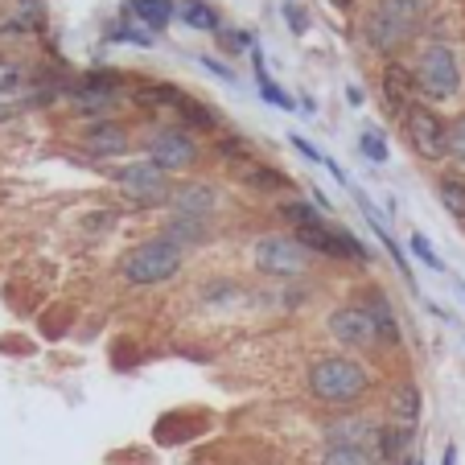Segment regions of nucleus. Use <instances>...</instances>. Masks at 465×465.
Returning a JSON list of instances; mask_svg holds the SVG:
<instances>
[{"mask_svg": "<svg viewBox=\"0 0 465 465\" xmlns=\"http://www.w3.org/2000/svg\"><path fill=\"white\" fill-rule=\"evenodd\" d=\"M305 387L317 404L351 412L354 404H362L375 387V375L367 371V362H359L354 354H317L305 371Z\"/></svg>", "mask_w": 465, "mask_h": 465, "instance_id": "obj_1", "label": "nucleus"}, {"mask_svg": "<svg viewBox=\"0 0 465 465\" xmlns=\"http://www.w3.org/2000/svg\"><path fill=\"white\" fill-rule=\"evenodd\" d=\"M424 13H429V0H375V9L362 21V37L375 54H395L420 34Z\"/></svg>", "mask_w": 465, "mask_h": 465, "instance_id": "obj_2", "label": "nucleus"}, {"mask_svg": "<svg viewBox=\"0 0 465 465\" xmlns=\"http://www.w3.org/2000/svg\"><path fill=\"white\" fill-rule=\"evenodd\" d=\"M185 263V252L169 235H153L144 243H136L132 252H124L120 276L132 289H153V284H169Z\"/></svg>", "mask_w": 465, "mask_h": 465, "instance_id": "obj_3", "label": "nucleus"}, {"mask_svg": "<svg viewBox=\"0 0 465 465\" xmlns=\"http://www.w3.org/2000/svg\"><path fill=\"white\" fill-rule=\"evenodd\" d=\"M252 263L260 276H272V281H297L309 272L313 252L301 243L297 235H260L252 243Z\"/></svg>", "mask_w": 465, "mask_h": 465, "instance_id": "obj_4", "label": "nucleus"}, {"mask_svg": "<svg viewBox=\"0 0 465 465\" xmlns=\"http://www.w3.org/2000/svg\"><path fill=\"white\" fill-rule=\"evenodd\" d=\"M112 182L120 185V193L128 198L132 206H141V211H153V206H169L173 198V177L165 173L161 165H153L149 157L144 161H132V165H120L112 173Z\"/></svg>", "mask_w": 465, "mask_h": 465, "instance_id": "obj_5", "label": "nucleus"}, {"mask_svg": "<svg viewBox=\"0 0 465 465\" xmlns=\"http://www.w3.org/2000/svg\"><path fill=\"white\" fill-rule=\"evenodd\" d=\"M412 74H416V91L429 95L432 104H445V99H453L457 91H461V66H457L453 50H449L445 42L424 45Z\"/></svg>", "mask_w": 465, "mask_h": 465, "instance_id": "obj_6", "label": "nucleus"}, {"mask_svg": "<svg viewBox=\"0 0 465 465\" xmlns=\"http://www.w3.org/2000/svg\"><path fill=\"white\" fill-rule=\"evenodd\" d=\"M144 153H149L153 165H161L165 173H182V169H190L193 161H198V136H193L190 128H182V124H169V128H157L144 141Z\"/></svg>", "mask_w": 465, "mask_h": 465, "instance_id": "obj_7", "label": "nucleus"}, {"mask_svg": "<svg viewBox=\"0 0 465 465\" xmlns=\"http://www.w3.org/2000/svg\"><path fill=\"white\" fill-rule=\"evenodd\" d=\"M325 330H330V338H334L338 346H346V351H375V346H383L362 301H354V305H338L334 313L325 317Z\"/></svg>", "mask_w": 465, "mask_h": 465, "instance_id": "obj_8", "label": "nucleus"}, {"mask_svg": "<svg viewBox=\"0 0 465 465\" xmlns=\"http://www.w3.org/2000/svg\"><path fill=\"white\" fill-rule=\"evenodd\" d=\"M66 104L79 115H87V120H107V112H115V104H120V74L115 71L87 74L79 87L66 91Z\"/></svg>", "mask_w": 465, "mask_h": 465, "instance_id": "obj_9", "label": "nucleus"}, {"mask_svg": "<svg viewBox=\"0 0 465 465\" xmlns=\"http://www.w3.org/2000/svg\"><path fill=\"white\" fill-rule=\"evenodd\" d=\"M379 432H383V424L351 408V412L330 416L322 437H325V449H375L379 453Z\"/></svg>", "mask_w": 465, "mask_h": 465, "instance_id": "obj_10", "label": "nucleus"}, {"mask_svg": "<svg viewBox=\"0 0 465 465\" xmlns=\"http://www.w3.org/2000/svg\"><path fill=\"white\" fill-rule=\"evenodd\" d=\"M404 132H408V141H412V149L420 153L424 161H440L449 157V124L440 120L432 107L416 104L412 112L404 115Z\"/></svg>", "mask_w": 465, "mask_h": 465, "instance_id": "obj_11", "label": "nucleus"}, {"mask_svg": "<svg viewBox=\"0 0 465 465\" xmlns=\"http://www.w3.org/2000/svg\"><path fill=\"white\" fill-rule=\"evenodd\" d=\"M214 211H219V190L211 182H185L173 190L169 198V214L173 219H203L214 223Z\"/></svg>", "mask_w": 465, "mask_h": 465, "instance_id": "obj_12", "label": "nucleus"}, {"mask_svg": "<svg viewBox=\"0 0 465 465\" xmlns=\"http://www.w3.org/2000/svg\"><path fill=\"white\" fill-rule=\"evenodd\" d=\"M83 144H87L91 157H120V153H128V128L115 120H95L87 124V132H83Z\"/></svg>", "mask_w": 465, "mask_h": 465, "instance_id": "obj_13", "label": "nucleus"}, {"mask_svg": "<svg viewBox=\"0 0 465 465\" xmlns=\"http://www.w3.org/2000/svg\"><path fill=\"white\" fill-rule=\"evenodd\" d=\"M362 305H367L371 322H375V330H379V342H383V346H400V342H404V330H400L395 305L387 301L383 289H367V292H362Z\"/></svg>", "mask_w": 465, "mask_h": 465, "instance_id": "obj_14", "label": "nucleus"}, {"mask_svg": "<svg viewBox=\"0 0 465 465\" xmlns=\"http://www.w3.org/2000/svg\"><path fill=\"white\" fill-rule=\"evenodd\" d=\"M383 99H387V107H391V115L404 120L416 107V74H408L400 62H391L383 71Z\"/></svg>", "mask_w": 465, "mask_h": 465, "instance_id": "obj_15", "label": "nucleus"}, {"mask_svg": "<svg viewBox=\"0 0 465 465\" xmlns=\"http://www.w3.org/2000/svg\"><path fill=\"white\" fill-rule=\"evenodd\" d=\"M173 17H177L173 0H128V5H124V21H132V25L144 29V34H161Z\"/></svg>", "mask_w": 465, "mask_h": 465, "instance_id": "obj_16", "label": "nucleus"}, {"mask_svg": "<svg viewBox=\"0 0 465 465\" xmlns=\"http://www.w3.org/2000/svg\"><path fill=\"white\" fill-rule=\"evenodd\" d=\"M387 412H391V424H404V429H416L424 412V400H420V387L416 383H395L391 387V400H387Z\"/></svg>", "mask_w": 465, "mask_h": 465, "instance_id": "obj_17", "label": "nucleus"}, {"mask_svg": "<svg viewBox=\"0 0 465 465\" xmlns=\"http://www.w3.org/2000/svg\"><path fill=\"white\" fill-rule=\"evenodd\" d=\"M412 445H416V429H404V424H383V432H379V461L383 465H395L404 461V457H412Z\"/></svg>", "mask_w": 465, "mask_h": 465, "instance_id": "obj_18", "label": "nucleus"}, {"mask_svg": "<svg viewBox=\"0 0 465 465\" xmlns=\"http://www.w3.org/2000/svg\"><path fill=\"white\" fill-rule=\"evenodd\" d=\"M161 235H169L177 247H203V243H211V235H214V223H203V219H173L169 214L165 219V231Z\"/></svg>", "mask_w": 465, "mask_h": 465, "instance_id": "obj_19", "label": "nucleus"}, {"mask_svg": "<svg viewBox=\"0 0 465 465\" xmlns=\"http://www.w3.org/2000/svg\"><path fill=\"white\" fill-rule=\"evenodd\" d=\"M185 91H177V87H169V83H141V87L132 91V104L136 107H144V112H153V107H182L185 104Z\"/></svg>", "mask_w": 465, "mask_h": 465, "instance_id": "obj_20", "label": "nucleus"}, {"mask_svg": "<svg viewBox=\"0 0 465 465\" xmlns=\"http://www.w3.org/2000/svg\"><path fill=\"white\" fill-rule=\"evenodd\" d=\"M252 66H255V91H260L263 104L281 107V112H292V107H297V99H292L289 91L276 87V79L268 74V62H263V54H260V50H252Z\"/></svg>", "mask_w": 465, "mask_h": 465, "instance_id": "obj_21", "label": "nucleus"}, {"mask_svg": "<svg viewBox=\"0 0 465 465\" xmlns=\"http://www.w3.org/2000/svg\"><path fill=\"white\" fill-rule=\"evenodd\" d=\"M359 206H362V211H367L371 231H375V239L387 247V255H391V260H395V268H400V276H404V284H408V289H416V276H412V263L404 260V247H400L391 235H387V227H383V223H379V214L371 211V203H367V198H362V193H359Z\"/></svg>", "mask_w": 465, "mask_h": 465, "instance_id": "obj_22", "label": "nucleus"}, {"mask_svg": "<svg viewBox=\"0 0 465 465\" xmlns=\"http://www.w3.org/2000/svg\"><path fill=\"white\" fill-rule=\"evenodd\" d=\"M276 214L289 223L292 235H297V231H305V227H322V223H325L322 206H317V203H305V198H289V203H281V206H276Z\"/></svg>", "mask_w": 465, "mask_h": 465, "instance_id": "obj_23", "label": "nucleus"}, {"mask_svg": "<svg viewBox=\"0 0 465 465\" xmlns=\"http://www.w3.org/2000/svg\"><path fill=\"white\" fill-rule=\"evenodd\" d=\"M177 17H182L190 29H203V34H219L223 29V17L206 5V0H182V5H177Z\"/></svg>", "mask_w": 465, "mask_h": 465, "instance_id": "obj_24", "label": "nucleus"}, {"mask_svg": "<svg viewBox=\"0 0 465 465\" xmlns=\"http://www.w3.org/2000/svg\"><path fill=\"white\" fill-rule=\"evenodd\" d=\"M437 198L453 219L465 223V177L461 173H440L437 177Z\"/></svg>", "mask_w": 465, "mask_h": 465, "instance_id": "obj_25", "label": "nucleus"}, {"mask_svg": "<svg viewBox=\"0 0 465 465\" xmlns=\"http://www.w3.org/2000/svg\"><path fill=\"white\" fill-rule=\"evenodd\" d=\"M239 173H243V182L255 185V190H289V185H292L284 173H276V169H268V165H255L252 157L239 165Z\"/></svg>", "mask_w": 465, "mask_h": 465, "instance_id": "obj_26", "label": "nucleus"}, {"mask_svg": "<svg viewBox=\"0 0 465 465\" xmlns=\"http://www.w3.org/2000/svg\"><path fill=\"white\" fill-rule=\"evenodd\" d=\"M317 465H383L375 449H322Z\"/></svg>", "mask_w": 465, "mask_h": 465, "instance_id": "obj_27", "label": "nucleus"}, {"mask_svg": "<svg viewBox=\"0 0 465 465\" xmlns=\"http://www.w3.org/2000/svg\"><path fill=\"white\" fill-rule=\"evenodd\" d=\"M177 112H182V120L190 124V128H203V132L219 128V115H214L206 104H198V99H185V104L177 107Z\"/></svg>", "mask_w": 465, "mask_h": 465, "instance_id": "obj_28", "label": "nucleus"}, {"mask_svg": "<svg viewBox=\"0 0 465 465\" xmlns=\"http://www.w3.org/2000/svg\"><path fill=\"white\" fill-rule=\"evenodd\" d=\"M359 153L367 161H375V165H387V157H391V153H387V141H383V132H362L359 136Z\"/></svg>", "mask_w": 465, "mask_h": 465, "instance_id": "obj_29", "label": "nucleus"}, {"mask_svg": "<svg viewBox=\"0 0 465 465\" xmlns=\"http://www.w3.org/2000/svg\"><path fill=\"white\" fill-rule=\"evenodd\" d=\"M408 247H412V255H416L420 263H429L432 272H445V260H440V255L432 252V243H429L424 235H412V239H408Z\"/></svg>", "mask_w": 465, "mask_h": 465, "instance_id": "obj_30", "label": "nucleus"}, {"mask_svg": "<svg viewBox=\"0 0 465 465\" xmlns=\"http://www.w3.org/2000/svg\"><path fill=\"white\" fill-rule=\"evenodd\" d=\"M235 297H239V284L235 281H214V284H206V289H203L206 305H227V301H235Z\"/></svg>", "mask_w": 465, "mask_h": 465, "instance_id": "obj_31", "label": "nucleus"}, {"mask_svg": "<svg viewBox=\"0 0 465 465\" xmlns=\"http://www.w3.org/2000/svg\"><path fill=\"white\" fill-rule=\"evenodd\" d=\"M449 157H453L457 165H465V115H457V120L449 124Z\"/></svg>", "mask_w": 465, "mask_h": 465, "instance_id": "obj_32", "label": "nucleus"}, {"mask_svg": "<svg viewBox=\"0 0 465 465\" xmlns=\"http://www.w3.org/2000/svg\"><path fill=\"white\" fill-rule=\"evenodd\" d=\"M112 37H115V42H132V45H153V34L136 29L132 21H128V25H115V29H112Z\"/></svg>", "mask_w": 465, "mask_h": 465, "instance_id": "obj_33", "label": "nucleus"}, {"mask_svg": "<svg viewBox=\"0 0 465 465\" xmlns=\"http://www.w3.org/2000/svg\"><path fill=\"white\" fill-rule=\"evenodd\" d=\"M223 42H227V54H247L252 50V34H247V29H227Z\"/></svg>", "mask_w": 465, "mask_h": 465, "instance_id": "obj_34", "label": "nucleus"}, {"mask_svg": "<svg viewBox=\"0 0 465 465\" xmlns=\"http://www.w3.org/2000/svg\"><path fill=\"white\" fill-rule=\"evenodd\" d=\"M17 87H21V71L13 62L0 58V95H9V91H17Z\"/></svg>", "mask_w": 465, "mask_h": 465, "instance_id": "obj_35", "label": "nucleus"}, {"mask_svg": "<svg viewBox=\"0 0 465 465\" xmlns=\"http://www.w3.org/2000/svg\"><path fill=\"white\" fill-rule=\"evenodd\" d=\"M284 21H289L292 34H305V29H309V17H305V9H301L297 0H289V5H284Z\"/></svg>", "mask_w": 465, "mask_h": 465, "instance_id": "obj_36", "label": "nucleus"}, {"mask_svg": "<svg viewBox=\"0 0 465 465\" xmlns=\"http://www.w3.org/2000/svg\"><path fill=\"white\" fill-rule=\"evenodd\" d=\"M289 144H292V149L301 153V157H309V161H317V165H325V157H322V153L313 149V144L305 141V136H297V132H289Z\"/></svg>", "mask_w": 465, "mask_h": 465, "instance_id": "obj_37", "label": "nucleus"}, {"mask_svg": "<svg viewBox=\"0 0 465 465\" xmlns=\"http://www.w3.org/2000/svg\"><path fill=\"white\" fill-rule=\"evenodd\" d=\"M203 66H206V71H214L219 79H235V74H231L227 66H223V62H214V58H203Z\"/></svg>", "mask_w": 465, "mask_h": 465, "instance_id": "obj_38", "label": "nucleus"}, {"mask_svg": "<svg viewBox=\"0 0 465 465\" xmlns=\"http://www.w3.org/2000/svg\"><path fill=\"white\" fill-rule=\"evenodd\" d=\"M440 465H457V445H445V453H440Z\"/></svg>", "mask_w": 465, "mask_h": 465, "instance_id": "obj_39", "label": "nucleus"}, {"mask_svg": "<svg viewBox=\"0 0 465 465\" xmlns=\"http://www.w3.org/2000/svg\"><path fill=\"white\" fill-rule=\"evenodd\" d=\"M346 104L359 107V104H362V91H359V87H346Z\"/></svg>", "mask_w": 465, "mask_h": 465, "instance_id": "obj_40", "label": "nucleus"}, {"mask_svg": "<svg viewBox=\"0 0 465 465\" xmlns=\"http://www.w3.org/2000/svg\"><path fill=\"white\" fill-rule=\"evenodd\" d=\"M13 112H17V107H13V104H0V120H9Z\"/></svg>", "mask_w": 465, "mask_h": 465, "instance_id": "obj_41", "label": "nucleus"}, {"mask_svg": "<svg viewBox=\"0 0 465 465\" xmlns=\"http://www.w3.org/2000/svg\"><path fill=\"white\" fill-rule=\"evenodd\" d=\"M330 5H334V9H351L354 0H330Z\"/></svg>", "mask_w": 465, "mask_h": 465, "instance_id": "obj_42", "label": "nucleus"}, {"mask_svg": "<svg viewBox=\"0 0 465 465\" xmlns=\"http://www.w3.org/2000/svg\"><path fill=\"white\" fill-rule=\"evenodd\" d=\"M395 465H420V457L412 453V457H404V461H395Z\"/></svg>", "mask_w": 465, "mask_h": 465, "instance_id": "obj_43", "label": "nucleus"}, {"mask_svg": "<svg viewBox=\"0 0 465 465\" xmlns=\"http://www.w3.org/2000/svg\"><path fill=\"white\" fill-rule=\"evenodd\" d=\"M461 297H465V284H461Z\"/></svg>", "mask_w": 465, "mask_h": 465, "instance_id": "obj_44", "label": "nucleus"}, {"mask_svg": "<svg viewBox=\"0 0 465 465\" xmlns=\"http://www.w3.org/2000/svg\"><path fill=\"white\" fill-rule=\"evenodd\" d=\"M420 465H424V461H420Z\"/></svg>", "mask_w": 465, "mask_h": 465, "instance_id": "obj_45", "label": "nucleus"}]
</instances>
